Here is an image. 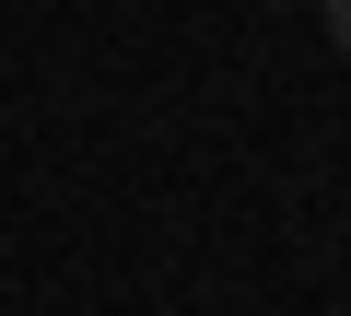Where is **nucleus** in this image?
Segmentation results:
<instances>
[{
	"instance_id": "nucleus-1",
	"label": "nucleus",
	"mask_w": 351,
	"mask_h": 316,
	"mask_svg": "<svg viewBox=\"0 0 351 316\" xmlns=\"http://www.w3.org/2000/svg\"><path fill=\"white\" fill-rule=\"evenodd\" d=\"M316 12H328V36H339V47H351V0H316Z\"/></svg>"
}]
</instances>
